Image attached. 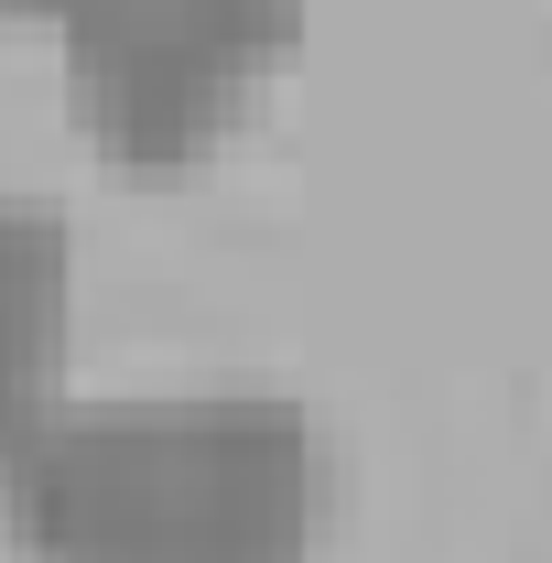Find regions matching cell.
<instances>
[{
	"mask_svg": "<svg viewBox=\"0 0 552 563\" xmlns=\"http://www.w3.org/2000/svg\"><path fill=\"white\" fill-rule=\"evenodd\" d=\"M325 444L272 390L44 401L0 433V520L33 563H314Z\"/></svg>",
	"mask_w": 552,
	"mask_h": 563,
	"instance_id": "cell-1",
	"label": "cell"
},
{
	"mask_svg": "<svg viewBox=\"0 0 552 563\" xmlns=\"http://www.w3.org/2000/svg\"><path fill=\"white\" fill-rule=\"evenodd\" d=\"M66 44V98L98 152L120 163H196L228 120H239V55L174 44V33H55Z\"/></svg>",
	"mask_w": 552,
	"mask_h": 563,
	"instance_id": "cell-2",
	"label": "cell"
},
{
	"mask_svg": "<svg viewBox=\"0 0 552 563\" xmlns=\"http://www.w3.org/2000/svg\"><path fill=\"white\" fill-rule=\"evenodd\" d=\"M66 357V217L0 196V433L55 401Z\"/></svg>",
	"mask_w": 552,
	"mask_h": 563,
	"instance_id": "cell-3",
	"label": "cell"
},
{
	"mask_svg": "<svg viewBox=\"0 0 552 563\" xmlns=\"http://www.w3.org/2000/svg\"><path fill=\"white\" fill-rule=\"evenodd\" d=\"M33 22H55V33H174V44L239 55L250 76L303 44V0H33Z\"/></svg>",
	"mask_w": 552,
	"mask_h": 563,
	"instance_id": "cell-4",
	"label": "cell"
},
{
	"mask_svg": "<svg viewBox=\"0 0 552 563\" xmlns=\"http://www.w3.org/2000/svg\"><path fill=\"white\" fill-rule=\"evenodd\" d=\"M0 11H33V0H0Z\"/></svg>",
	"mask_w": 552,
	"mask_h": 563,
	"instance_id": "cell-5",
	"label": "cell"
}]
</instances>
